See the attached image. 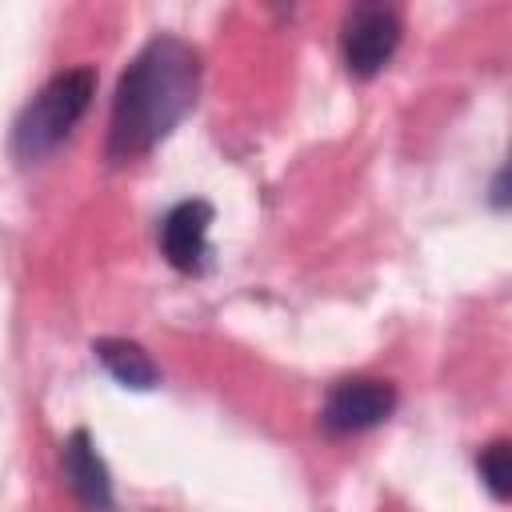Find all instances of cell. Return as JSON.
<instances>
[{"mask_svg":"<svg viewBox=\"0 0 512 512\" xmlns=\"http://www.w3.org/2000/svg\"><path fill=\"white\" fill-rule=\"evenodd\" d=\"M492 204H496V208L508 204V172H504V168H500L496 180H492Z\"/></svg>","mask_w":512,"mask_h":512,"instance_id":"9","label":"cell"},{"mask_svg":"<svg viewBox=\"0 0 512 512\" xmlns=\"http://www.w3.org/2000/svg\"><path fill=\"white\" fill-rule=\"evenodd\" d=\"M96 96V68L76 64L68 72H56L16 116L12 124V152L20 164H40L48 160L72 128L84 120L88 104Z\"/></svg>","mask_w":512,"mask_h":512,"instance_id":"2","label":"cell"},{"mask_svg":"<svg viewBox=\"0 0 512 512\" xmlns=\"http://www.w3.org/2000/svg\"><path fill=\"white\" fill-rule=\"evenodd\" d=\"M476 472H480V484L488 488V496L496 504H504L512 496V444L504 436L488 440L480 452H476Z\"/></svg>","mask_w":512,"mask_h":512,"instance_id":"8","label":"cell"},{"mask_svg":"<svg viewBox=\"0 0 512 512\" xmlns=\"http://www.w3.org/2000/svg\"><path fill=\"white\" fill-rule=\"evenodd\" d=\"M196 92L200 52L172 32L152 36L116 80L104 156L112 164H132L148 156L192 112Z\"/></svg>","mask_w":512,"mask_h":512,"instance_id":"1","label":"cell"},{"mask_svg":"<svg viewBox=\"0 0 512 512\" xmlns=\"http://www.w3.org/2000/svg\"><path fill=\"white\" fill-rule=\"evenodd\" d=\"M60 468L64 480L72 488V496L88 508V512H112L116 496H112V472L104 464V456L96 452V440L88 428H72L60 444Z\"/></svg>","mask_w":512,"mask_h":512,"instance_id":"6","label":"cell"},{"mask_svg":"<svg viewBox=\"0 0 512 512\" xmlns=\"http://www.w3.org/2000/svg\"><path fill=\"white\" fill-rule=\"evenodd\" d=\"M212 216L216 212H212L208 200H180V204H172L164 212V220H160V252L176 272H184V276L204 272Z\"/></svg>","mask_w":512,"mask_h":512,"instance_id":"5","label":"cell"},{"mask_svg":"<svg viewBox=\"0 0 512 512\" xmlns=\"http://www.w3.org/2000/svg\"><path fill=\"white\" fill-rule=\"evenodd\" d=\"M92 352L100 360V368L120 384V388H132V392H152L160 388V368L156 360L148 356L144 344L128 340V336H100L92 340Z\"/></svg>","mask_w":512,"mask_h":512,"instance_id":"7","label":"cell"},{"mask_svg":"<svg viewBox=\"0 0 512 512\" xmlns=\"http://www.w3.org/2000/svg\"><path fill=\"white\" fill-rule=\"evenodd\" d=\"M400 396L392 380L380 376H344L328 388L324 408H320V424L328 436H360L380 428L392 412H396Z\"/></svg>","mask_w":512,"mask_h":512,"instance_id":"4","label":"cell"},{"mask_svg":"<svg viewBox=\"0 0 512 512\" xmlns=\"http://www.w3.org/2000/svg\"><path fill=\"white\" fill-rule=\"evenodd\" d=\"M404 36V20L392 4H352L340 20V60L352 80L380 76Z\"/></svg>","mask_w":512,"mask_h":512,"instance_id":"3","label":"cell"}]
</instances>
